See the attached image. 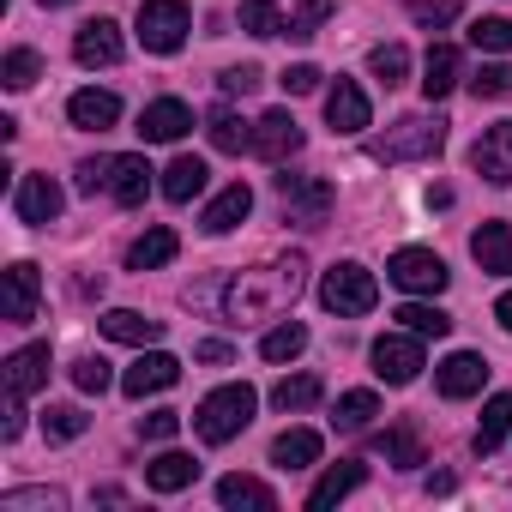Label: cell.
Here are the masks:
<instances>
[{
    "mask_svg": "<svg viewBox=\"0 0 512 512\" xmlns=\"http://www.w3.org/2000/svg\"><path fill=\"white\" fill-rule=\"evenodd\" d=\"M470 43L482 55H512V19H476L470 25Z\"/></svg>",
    "mask_w": 512,
    "mask_h": 512,
    "instance_id": "f6af8a7d",
    "label": "cell"
},
{
    "mask_svg": "<svg viewBox=\"0 0 512 512\" xmlns=\"http://www.w3.org/2000/svg\"><path fill=\"white\" fill-rule=\"evenodd\" d=\"M452 85H458V49L452 43H434L428 61H422V97L440 103V97H452Z\"/></svg>",
    "mask_w": 512,
    "mask_h": 512,
    "instance_id": "cb8c5ba5",
    "label": "cell"
},
{
    "mask_svg": "<svg viewBox=\"0 0 512 512\" xmlns=\"http://www.w3.org/2000/svg\"><path fill=\"white\" fill-rule=\"evenodd\" d=\"M440 145H446V121L440 115H404L380 139H368V157L374 163H410V157H434Z\"/></svg>",
    "mask_w": 512,
    "mask_h": 512,
    "instance_id": "3957f363",
    "label": "cell"
},
{
    "mask_svg": "<svg viewBox=\"0 0 512 512\" xmlns=\"http://www.w3.org/2000/svg\"><path fill=\"white\" fill-rule=\"evenodd\" d=\"M374 374H380L386 386H410V380L422 374V338H416V332H386V338L374 344Z\"/></svg>",
    "mask_w": 512,
    "mask_h": 512,
    "instance_id": "ba28073f",
    "label": "cell"
},
{
    "mask_svg": "<svg viewBox=\"0 0 512 512\" xmlns=\"http://www.w3.org/2000/svg\"><path fill=\"white\" fill-rule=\"evenodd\" d=\"M37 320V266H7V326H31Z\"/></svg>",
    "mask_w": 512,
    "mask_h": 512,
    "instance_id": "7402d4cb",
    "label": "cell"
},
{
    "mask_svg": "<svg viewBox=\"0 0 512 512\" xmlns=\"http://www.w3.org/2000/svg\"><path fill=\"white\" fill-rule=\"evenodd\" d=\"M67 121H73V127H85V133H103V127H115V121H121V97H115V91H73Z\"/></svg>",
    "mask_w": 512,
    "mask_h": 512,
    "instance_id": "d6986e66",
    "label": "cell"
},
{
    "mask_svg": "<svg viewBox=\"0 0 512 512\" xmlns=\"http://www.w3.org/2000/svg\"><path fill=\"white\" fill-rule=\"evenodd\" d=\"M73 386L79 392H109V362L103 356H79L73 362Z\"/></svg>",
    "mask_w": 512,
    "mask_h": 512,
    "instance_id": "7dc6e473",
    "label": "cell"
},
{
    "mask_svg": "<svg viewBox=\"0 0 512 512\" xmlns=\"http://www.w3.org/2000/svg\"><path fill=\"white\" fill-rule=\"evenodd\" d=\"M103 338H115V344H157L163 338V320H145V314H133V308H109L103 314Z\"/></svg>",
    "mask_w": 512,
    "mask_h": 512,
    "instance_id": "484cf974",
    "label": "cell"
},
{
    "mask_svg": "<svg viewBox=\"0 0 512 512\" xmlns=\"http://www.w3.org/2000/svg\"><path fill=\"white\" fill-rule=\"evenodd\" d=\"M326 398V386H320V374H290V380H278L272 386V404L290 416V410H314Z\"/></svg>",
    "mask_w": 512,
    "mask_h": 512,
    "instance_id": "1f68e13d",
    "label": "cell"
},
{
    "mask_svg": "<svg viewBox=\"0 0 512 512\" xmlns=\"http://www.w3.org/2000/svg\"><path fill=\"white\" fill-rule=\"evenodd\" d=\"M193 31V13H187V0H145L139 7V43L151 55H175Z\"/></svg>",
    "mask_w": 512,
    "mask_h": 512,
    "instance_id": "5b68a950",
    "label": "cell"
},
{
    "mask_svg": "<svg viewBox=\"0 0 512 512\" xmlns=\"http://www.w3.org/2000/svg\"><path fill=\"white\" fill-rule=\"evenodd\" d=\"M338 13V0H302V13L290 19V31L284 37H296V43H308V37H320V25Z\"/></svg>",
    "mask_w": 512,
    "mask_h": 512,
    "instance_id": "ee69618b",
    "label": "cell"
},
{
    "mask_svg": "<svg viewBox=\"0 0 512 512\" xmlns=\"http://www.w3.org/2000/svg\"><path fill=\"white\" fill-rule=\"evenodd\" d=\"M217 500H223L229 512H272V506H278V494H272L260 476H223V482H217Z\"/></svg>",
    "mask_w": 512,
    "mask_h": 512,
    "instance_id": "44dd1931",
    "label": "cell"
},
{
    "mask_svg": "<svg viewBox=\"0 0 512 512\" xmlns=\"http://www.w3.org/2000/svg\"><path fill=\"white\" fill-rule=\"evenodd\" d=\"M253 151H260L266 163H290V157L302 151V127H296V115H290V109H266L260 127H253Z\"/></svg>",
    "mask_w": 512,
    "mask_h": 512,
    "instance_id": "9c48e42d",
    "label": "cell"
},
{
    "mask_svg": "<svg viewBox=\"0 0 512 512\" xmlns=\"http://www.w3.org/2000/svg\"><path fill=\"white\" fill-rule=\"evenodd\" d=\"M302 272H308V260H302V253L278 260L272 272H241V278L229 284V296H223V314H229V326L278 320V308L302 296Z\"/></svg>",
    "mask_w": 512,
    "mask_h": 512,
    "instance_id": "6da1fadb",
    "label": "cell"
},
{
    "mask_svg": "<svg viewBox=\"0 0 512 512\" xmlns=\"http://www.w3.org/2000/svg\"><path fill=\"white\" fill-rule=\"evenodd\" d=\"M326 121H332V133H362V127L374 121L368 91H362L356 79H338V85L326 91Z\"/></svg>",
    "mask_w": 512,
    "mask_h": 512,
    "instance_id": "8fae6325",
    "label": "cell"
},
{
    "mask_svg": "<svg viewBox=\"0 0 512 512\" xmlns=\"http://www.w3.org/2000/svg\"><path fill=\"white\" fill-rule=\"evenodd\" d=\"M482 380H488V362H482L476 350H452V356L440 362V374H434L440 398H476V392H482Z\"/></svg>",
    "mask_w": 512,
    "mask_h": 512,
    "instance_id": "5bb4252c",
    "label": "cell"
},
{
    "mask_svg": "<svg viewBox=\"0 0 512 512\" xmlns=\"http://www.w3.org/2000/svg\"><path fill=\"white\" fill-rule=\"evenodd\" d=\"M374 302H380V284H374V272L356 266V260H344V266H332V272L320 278V308L338 314V320H356V314H368Z\"/></svg>",
    "mask_w": 512,
    "mask_h": 512,
    "instance_id": "277c9868",
    "label": "cell"
},
{
    "mask_svg": "<svg viewBox=\"0 0 512 512\" xmlns=\"http://www.w3.org/2000/svg\"><path fill=\"white\" fill-rule=\"evenodd\" d=\"M109 193H115L121 205H145V193H151V163H145V157H115V163H109Z\"/></svg>",
    "mask_w": 512,
    "mask_h": 512,
    "instance_id": "d4e9b609",
    "label": "cell"
},
{
    "mask_svg": "<svg viewBox=\"0 0 512 512\" xmlns=\"http://www.w3.org/2000/svg\"><path fill=\"white\" fill-rule=\"evenodd\" d=\"M85 422H91V416H85L79 404H49V410H43V434H49V440H79Z\"/></svg>",
    "mask_w": 512,
    "mask_h": 512,
    "instance_id": "7bdbcfd3",
    "label": "cell"
},
{
    "mask_svg": "<svg viewBox=\"0 0 512 512\" xmlns=\"http://www.w3.org/2000/svg\"><path fill=\"white\" fill-rule=\"evenodd\" d=\"M470 253H476L482 272L512 278V223H482V229L470 235Z\"/></svg>",
    "mask_w": 512,
    "mask_h": 512,
    "instance_id": "ac0fdd59",
    "label": "cell"
},
{
    "mask_svg": "<svg viewBox=\"0 0 512 512\" xmlns=\"http://www.w3.org/2000/svg\"><path fill=\"white\" fill-rule=\"evenodd\" d=\"M187 127H193V109L175 103V97H157V103H145V115H139V139H145V145H175Z\"/></svg>",
    "mask_w": 512,
    "mask_h": 512,
    "instance_id": "7c38bea8",
    "label": "cell"
},
{
    "mask_svg": "<svg viewBox=\"0 0 512 512\" xmlns=\"http://www.w3.org/2000/svg\"><path fill=\"white\" fill-rule=\"evenodd\" d=\"M181 380V362L169 356V350H151V356H139L127 374H121V392L127 398H151V392H169Z\"/></svg>",
    "mask_w": 512,
    "mask_h": 512,
    "instance_id": "30bf717a",
    "label": "cell"
},
{
    "mask_svg": "<svg viewBox=\"0 0 512 512\" xmlns=\"http://www.w3.org/2000/svg\"><path fill=\"white\" fill-rule=\"evenodd\" d=\"M19 434H25V404L7 398V422H0V440H19Z\"/></svg>",
    "mask_w": 512,
    "mask_h": 512,
    "instance_id": "f5cc1de1",
    "label": "cell"
},
{
    "mask_svg": "<svg viewBox=\"0 0 512 512\" xmlns=\"http://www.w3.org/2000/svg\"><path fill=\"white\" fill-rule=\"evenodd\" d=\"M314 458H320V434L314 428H290V434L272 440V464L278 470H308Z\"/></svg>",
    "mask_w": 512,
    "mask_h": 512,
    "instance_id": "f546056e",
    "label": "cell"
},
{
    "mask_svg": "<svg viewBox=\"0 0 512 512\" xmlns=\"http://www.w3.org/2000/svg\"><path fill=\"white\" fill-rule=\"evenodd\" d=\"M398 320H404V332H416V338H446V332H452V320H446L440 308H428V302H404Z\"/></svg>",
    "mask_w": 512,
    "mask_h": 512,
    "instance_id": "ab89813d",
    "label": "cell"
},
{
    "mask_svg": "<svg viewBox=\"0 0 512 512\" xmlns=\"http://www.w3.org/2000/svg\"><path fill=\"white\" fill-rule=\"evenodd\" d=\"M368 67H374V79H380L386 91L410 79V55H404V43H380V49L368 55Z\"/></svg>",
    "mask_w": 512,
    "mask_h": 512,
    "instance_id": "f35d334b",
    "label": "cell"
},
{
    "mask_svg": "<svg viewBox=\"0 0 512 512\" xmlns=\"http://www.w3.org/2000/svg\"><path fill=\"white\" fill-rule=\"evenodd\" d=\"M470 97H476V103H500V97H512V67H506V61L476 67V73H470Z\"/></svg>",
    "mask_w": 512,
    "mask_h": 512,
    "instance_id": "74e56055",
    "label": "cell"
},
{
    "mask_svg": "<svg viewBox=\"0 0 512 512\" xmlns=\"http://www.w3.org/2000/svg\"><path fill=\"white\" fill-rule=\"evenodd\" d=\"M205 181H211V169H205V157H175V163L163 169V199H175V205H187L193 193H205Z\"/></svg>",
    "mask_w": 512,
    "mask_h": 512,
    "instance_id": "f1b7e54d",
    "label": "cell"
},
{
    "mask_svg": "<svg viewBox=\"0 0 512 512\" xmlns=\"http://www.w3.org/2000/svg\"><path fill=\"white\" fill-rule=\"evenodd\" d=\"M386 278H392L398 290H410V296H440L452 272H446L440 253H428V247H398L392 260H386Z\"/></svg>",
    "mask_w": 512,
    "mask_h": 512,
    "instance_id": "8992f818",
    "label": "cell"
},
{
    "mask_svg": "<svg viewBox=\"0 0 512 512\" xmlns=\"http://www.w3.org/2000/svg\"><path fill=\"white\" fill-rule=\"evenodd\" d=\"M193 356H199V362H211V368H223V362H229V344H223V338H205Z\"/></svg>",
    "mask_w": 512,
    "mask_h": 512,
    "instance_id": "db71d44e",
    "label": "cell"
},
{
    "mask_svg": "<svg viewBox=\"0 0 512 512\" xmlns=\"http://www.w3.org/2000/svg\"><path fill=\"white\" fill-rule=\"evenodd\" d=\"M37 79H43V61L31 49H13L7 61H0V85H7V91H31Z\"/></svg>",
    "mask_w": 512,
    "mask_h": 512,
    "instance_id": "60d3db41",
    "label": "cell"
},
{
    "mask_svg": "<svg viewBox=\"0 0 512 512\" xmlns=\"http://www.w3.org/2000/svg\"><path fill=\"white\" fill-rule=\"evenodd\" d=\"M37 7H73V0H37Z\"/></svg>",
    "mask_w": 512,
    "mask_h": 512,
    "instance_id": "9f6ffc18",
    "label": "cell"
},
{
    "mask_svg": "<svg viewBox=\"0 0 512 512\" xmlns=\"http://www.w3.org/2000/svg\"><path fill=\"white\" fill-rule=\"evenodd\" d=\"M73 61H79V67H115V61H121V31H115V19H91V25H79V37H73Z\"/></svg>",
    "mask_w": 512,
    "mask_h": 512,
    "instance_id": "2e32d148",
    "label": "cell"
},
{
    "mask_svg": "<svg viewBox=\"0 0 512 512\" xmlns=\"http://www.w3.org/2000/svg\"><path fill=\"white\" fill-rule=\"evenodd\" d=\"M278 199H284V211H290V223H326L332 217V181L326 175H278Z\"/></svg>",
    "mask_w": 512,
    "mask_h": 512,
    "instance_id": "52a82bcc",
    "label": "cell"
},
{
    "mask_svg": "<svg viewBox=\"0 0 512 512\" xmlns=\"http://www.w3.org/2000/svg\"><path fill=\"white\" fill-rule=\"evenodd\" d=\"M241 31L266 43V37H284V31H290V19L272 7V0H241Z\"/></svg>",
    "mask_w": 512,
    "mask_h": 512,
    "instance_id": "d590c367",
    "label": "cell"
},
{
    "mask_svg": "<svg viewBox=\"0 0 512 512\" xmlns=\"http://www.w3.org/2000/svg\"><path fill=\"white\" fill-rule=\"evenodd\" d=\"M145 482H151L157 494H181V488L199 482V458H187V452H163L157 464H145Z\"/></svg>",
    "mask_w": 512,
    "mask_h": 512,
    "instance_id": "4316f807",
    "label": "cell"
},
{
    "mask_svg": "<svg viewBox=\"0 0 512 512\" xmlns=\"http://www.w3.org/2000/svg\"><path fill=\"white\" fill-rule=\"evenodd\" d=\"M181 428V410H151V416H139V440H169Z\"/></svg>",
    "mask_w": 512,
    "mask_h": 512,
    "instance_id": "c3c4849f",
    "label": "cell"
},
{
    "mask_svg": "<svg viewBox=\"0 0 512 512\" xmlns=\"http://www.w3.org/2000/svg\"><path fill=\"white\" fill-rule=\"evenodd\" d=\"M470 163L482 169V181H494V187H512V121H500V127H488V133L476 139V151H470Z\"/></svg>",
    "mask_w": 512,
    "mask_h": 512,
    "instance_id": "9a60e30c",
    "label": "cell"
},
{
    "mask_svg": "<svg viewBox=\"0 0 512 512\" xmlns=\"http://www.w3.org/2000/svg\"><path fill=\"white\" fill-rule=\"evenodd\" d=\"M181 253V241H175V229H145L133 247H127V266L133 272H157V266H169Z\"/></svg>",
    "mask_w": 512,
    "mask_h": 512,
    "instance_id": "83f0119b",
    "label": "cell"
},
{
    "mask_svg": "<svg viewBox=\"0 0 512 512\" xmlns=\"http://www.w3.org/2000/svg\"><path fill=\"white\" fill-rule=\"evenodd\" d=\"M31 506L61 512V506H67V494H61V488H7V494H0V512H31Z\"/></svg>",
    "mask_w": 512,
    "mask_h": 512,
    "instance_id": "b9f144b4",
    "label": "cell"
},
{
    "mask_svg": "<svg viewBox=\"0 0 512 512\" xmlns=\"http://www.w3.org/2000/svg\"><path fill=\"white\" fill-rule=\"evenodd\" d=\"M278 85H284L290 97H308V91H320V67H308V61H302V67H284Z\"/></svg>",
    "mask_w": 512,
    "mask_h": 512,
    "instance_id": "681fc988",
    "label": "cell"
},
{
    "mask_svg": "<svg viewBox=\"0 0 512 512\" xmlns=\"http://www.w3.org/2000/svg\"><path fill=\"white\" fill-rule=\"evenodd\" d=\"M49 386V344H25L7 356V398H31Z\"/></svg>",
    "mask_w": 512,
    "mask_h": 512,
    "instance_id": "e0dca14e",
    "label": "cell"
},
{
    "mask_svg": "<svg viewBox=\"0 0 512 512\" xmlns=\"http://www.w3.org/2000/svg\"><path fill=\"white\" fill-rule=\"evenodd\" d=\"M253 410H260V392H253V386H217V392L199 398L193 428H199L205 446H229V440L253 422Z\"/></svg>",
    "mask_w": 512,
    "mask_h": 512,
    "instance_id": "7a4b0ae2",
    "label": "cell"
},
{
    "mask_svg": "<svg viewBox=\"0 0 512 512\" xmlns=\"http://www.w3.org/2000/svg\"><path fill=\"white\" fill-rule=\"evenodd\" d=\"M302 350H308V326H296V320H284V326H272L260 338V356L266 362H296Z\"/></svg>",
    "mask_w": 512,
    "mask_h": 512,
    "instance_id": "e575fe53",
    "label": "cell"
},
{
    "mask_svg": "<svg viewBox=\"0 0 512 512\" xmlns=\"http://www.w3.org/2000/svg\"><path fill=\"white\" fill-rule=\"evenodd\" d=\"M205 133H211V145H217V151H229V157H235V151H253V127H241L229 109H217V115L205 121Z\"/></svg>",
    "mask_w": 512,
    "mask_h": 512,
    "instance_id": "8d00e7d4",
    "label": "cell"
},
{
    "mask_svg": "<svg viewBox=\"0 0 512 512\" xmlns=\"http://www.w3.org/2000/svg\"><path fill=\"white\" fill-rule=\"evenodd\" d=\"M374 452H380L386 464H398V470H416V464H422V440H416L410 422H404V428H386V434L374 440Z\"/></svg>",
    "mask_w": 512,
    "mask_h": 512,
    "instance_id": "836d02e7",
    "label": "cell"
},
{
    "mask_svg": "<svg viewBox=\"0 0 512 512\" xmlns=\"http://www.w3.org/2000/svg\"><path fill=\"white\" fill-rule=\"evenodd\" d=\"M374 416H380V398H374V392H344L338 410H332V428H338V434H362Z\"/></svg>",
    "mask_w": 512,
    "mask_h": 512,
    "instance_id": "d6a6232c",
    "label": "cell"
},
{
    "mask_svg": "<svg viewBox=\"0 0 512 512\" xmlns=\"http://www.w3.org/2000/svg\"><path fill=\"white\" fill-rule=\"evenodd\" d=\"M410 19H416L422 31H440V25L458 19V0H410Z\"/></svg>",
    "mask_w": 512,
    "mask_h": 512,
    "instance_id": "bcb514c9",
    "label": "cell"
},
{
    "mask_svg": "<svg viewBox=\"0 0 512 512\" xmlns=\"http://www.w3.org/2000/svg\"><path fill=\"white\" fill-rule=\"evenodd\" d=\"M494 320H500V326H506V332H512V290H506V296H500V302H494Z\"/></svg>",
    "mask_w": 512,
    "mask_h": 512,
    "instance_id": "11a10c76",
    "label": "cell"
},
{
    "mask_svg": "<svg viewBox=\"0 0 512 512\" xmlns=\"http://www.w3.org/2000/svg\"><path fill=\"white\" fill-rule=\"evenodd\" d=\"M217 85H223V97H247L253 85H260V67H229Z\"/></svg>",
    "mask_w": 512,
    "mask_h": 512,
    "instance_id": "f907efd6",
    "label": "cell"
},
{
    "mask_svg": "<svg viewBox=\"0 0 512 512\" xmlns=\"http://www.w3.org/2000/svg\"><path fill=\"white\" fill-rule=\"evenodd\" d=\"M61 205H67V193H61L49 175H25V181H19V193H13L19 223H55V217H61Z\"/></svg>",
    "mask_w": 512,
    "mask_h": 512,
    "instance_id": "4fadbf2b",
    "label": "cell"
},
{
    "mask_svg": "<svg viewBox=\"0 0 512 512\" xmlns=\"http://www.w3.org/2000/svg\"><path fill=\"white\" fill-rule=\"evenodd\" d=\"M109 163H115V157H91V163H79V193L109 187Z\"/></svg>",
    "mask_w": 512,
    "mask_h": 512,
    "instance_id": "816d5d0a",
    "label": "cell"
},
{
    "mask_svg": "<svg viewBox=\"0 0 512 512\" xmlns=\"http://www.w3.org/2000/svg\"><path fill=\"white\" fill-rule=\"evenodd\" d=\"M247 211H253V193H247V181H229L211 205H205V235H229L235 223H247Z\"/></svg>",
    "mask_w": 512,
    "mask_h": 512,
    "instance_id": "ffe728a7",
    "label": "cell"
},
{
    "mask_svg": "<svg viewBox=\"0 0 512 512\" xmlns=\"http://www.w3.org/2000/svg\"><path fill=\"white\" fill-rule=\"evenodd\" d=\"M362 476H368V470H362V464H350V458H344V464H332V470H326V476L308 488V512H326V506H338L344 494H356V488H362Z\"/></svg>",
    "mask_w": 512,
    "mask_h": 512,
    "instance_id": "603a6c76",
    "label": "cell"
},
{
    "mask_svg": "<svg viewBox=\"0 0 512 512\" xmlns=\"http://www.w3.org/2000/svg\"><path fill=\"white\" fill-rule=\"evenodd\" d=\"M506 434H512V392H500V398H488V404H482V422H476V452L488 458Z\"/></svg>",
    "mask_w": 512,
    "mask_h": 512,
    "instance_id": "4dcf8cb0",
    "label": "cell"
}]
</instances>
